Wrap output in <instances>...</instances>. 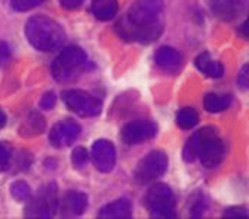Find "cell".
<instances>
[{"label": "cell", "instance_id": "6da1fadb", "mask_svg": "<svg viewBox=\"0 0 249 219\" xmlns=\"http://www.w3.org/2000/svg\"><path fill=\"white\" fill-rule=\"evenodd\" d=\"M163 0H135L128 12L116 23L122 40L149 44L160 38L164 28Z\"/></svg>", "mask_w": 249, "mask_h": 219}, {"label": "cell", "instance_id": "7a4b0ae2", "mask_svg": "<svg viewBox=\"0 0 249 219\" xmlns=\"http://www.w3.org/2000/svg\"><path fill=\"white\" fill-rule=\"evenodd\" d=\"M26 38L32 47L41 52H52L64 43L66 32L58 21L47 16H32L24 28Z\"/></svg>", "mask_w": 249, "mask_h": 219}, {"label": "cell", "instance_id": "3957f363", "mask_svg": "<svg viewBox=\"0 0 249 219\" xmlns=\"http://www.w3.org/2000/svg\"><path fill=\"white\" fill-rule=\"evenodd\" d=\"M87 64V54L79 46H67L52 63V76L58 82H70L81 75Z\"/></svg>", "mask_w": 249, "mask_h": 219}, {"label": "cell", "instance_id": "277c9868", "mask_svg": "<svg viewBox=\"0 0 249 219\" xmlns=\"http://www.w3.org/2000/svg\"><path fill=\"white\" fill-rule=\"evenodd\" d=\"M144 205L152 218L160 219H172L177 218V200L175 193L163 182H155V184L146 192Z\"/></svg>", "mask_w": 249, "mask_h": 219}, {"label": "cell", "instance_id": "5b68a950", "mask_svg": "<svg viewBox=\"0 0 249 219\" xmlns=\"http://www.w3.org/2000/svg\"><path fill=\"white\" fill-rule=\"evenodd\" d=\"M169 158L167 154L161 149H154L147 152L142 160L137 163L134 170V178L139 184H149L161 178L167 170Z\"/></svg>", "mask_w": 249, "mask_h": 219}, {"label": "cell", "instance_id": "8992f818", "mask_svg": "<svg viewBox=\"0 0 249 219\" xmlns=\"http://www.w3.org/2000/svg\"><path fill=\"white\" fill-rule=\"evenodd\" d=\"M227 146L219 137L217 129L213 127L202 128V140L197 152V158L201 160V164L207 169H213L223 162Z\"/></svg>", "mask_w": 249, "mask_h": 219}, {"label": "cell", "instance_id": "52a82bcc", "mask_svg": "<svg viewBox=\"0 0 249 219\" xmlns=\"http://www.w3.org/2000/svg\"><path fill=\"white\" fill-rule=\"evenodd\" d=\"M61 97L67 108L81 117H94L102 111V101L85 90L70 89L62 91Z\"/></svg>", "mask_w": 249, "mask_h": 219}, {"label": "cell", "instance_id": "ba28073f", "mask_svg": "<svg viewBox=\"0 0 249 219\" xmlns=\"http://www.w3.org/2000/svg\"><path fill=\"white\" fill-rule=\"evenodd\" d=\"M31 202L26 207V216L53 218L58 210V187L55 182L43 186L36 195L29 198Z\"/></svg>", "mask_w": 249, "mask_h": 219}, {"label": "cell", "instance_id": "9c48e42d", "mask_svg": "<svg viewBox=\"0 0 249 219\" xmlns=\"http://www.w3.org/2000/svg\"><path fill=\"white\" fill-rule=\"evenodd\" d=\"M158 132V125L152 120H135L126 124L122 131L120 137L122 142L129 146L144 143L147 140H152Z\"/></svg>", "mask_w": 249, "mask_h": 219}, {"label": "cell", "instance_id": "30bf717a", "mask_svg": "<svg viewBox=\"0 0 249 219\" xmlns=\"http://www.w3.org/2000/svg\"><path fill=\"white\" fill-rule=\"evenodd\" d=\"M81 136V125L78 122L66 119L55 124L49 132V142L53 148H67L71 146Z\"/></svg>", "mask_w": 249, "mask_h": 219}, {"label": "cell", "instance_id": "8fae6325", "mask_svg": "<svg viewBox=\"0 0 249 219\" xmlns=\"http://www.w3.org/2000/svg\"><path fill=\"white\" fill-rule=\"evenodd\" d=\"M90 158L94 167L102 174H108L116 166V148L114 143L107 139H99L91 145Z\"/></svg>", "mask_w": 249, "mask_h": 219}, {"label": "cell", "instance_id": "7c38bea8", "mask_svg": "<svg viewBox=\"0 0 249 219\" xmlns=\"http://www.w3.org/2000/svg\"><path fill=\"white\" fill-rule=\"evenodd\" d=\"M155 64L169 75H177L184 66V56L177 49L170 46H161L155 52Z\"/></svg>", "mask_w": 249, "mask_h": 219}, {"label": "cell", "instance_id": "4fadbf2b", "mask_svg": "<svg viewBox=\"0 0 249 219\" xmlns=\"http://www.w3.org/2000/svg\"><path fill=\"white\" fill-rule=\"evenodd\" d=\"M102 219H128L132 216V202L128 198H119L105 204L97 213Z\"/></svg>", "mask_w": 249, "mask_h": 219}, {"label": "cell", "instance_id": "5bb4252c", "mask_svg": "<svg viewBox=\"0 0 249 219\" xmlns=\"http://www.w3.org/2000/svg\"><path fill=\"white\" fill-rule=\"evenodd\" d=\"M195 66L196 69L204 73L208 78H222L223 73H225V69H223V64L217 59H213L210 55V52H202L199 54L195 58Z\"/></svg>", "mask_w": 249, "mask_h": 219}, {"label": "cell", "instance_id": "9a60e30c", "mask_svg": "<svg viewBox=\"0 0 249 219\" xmlns=\"http://www.w3.org/2000/svg\"><path fill=\"white\" fill-rule=\"evenodd\" d=\"M64 207L70 215L79 216L89 207V197L81 190H69L64 197Z\"/></svg>", "mask_w": 249, "mask_h": 219}, {"label": "cell", "instance_id": "2e32d148", "mask_svg": "<svg viewBox=\"0 0 249 219\" xmlns=\"http://www.w3.org/2000/svg\"><path fill=\"white\" fill-rule=\"evenodd\" d=\"M93 16L101 21H109L119 12L117 0H93L91 2Z\"/></svg>", "mask_w": 249, "mask_h": 219}, {"label": "cell", "instance_id": "e0dca14e", "mask_svg": "<svg viewBox=\"0 0 249 219\" xmlns=\"http://www.w3.org/2000/svg\"><path fill=\"white\" fill-rule=\"evenodd\" d=\"M210 8L216 16L231 20L239 14L240 0H210Z\"/></svg>", "mask_w": 249, "mask_h": 219}, {"label": "cell", "instance_id": "ac0fdd59", "mask_svg": "<svg viewBox=\"0 0 249 219\" xmlns=\"http://www.w3.org/2000/svg\"><path fill=\"white\" fill-rule=\"evenodd\" d=\"M46 129V120L38 111H31L26 122L20 128V136L23 137H31V136H40Z\"/></svg>", "mask_w": 249, "mask_h": 219}, {"label": "cell", "instance_id": "d6986e66", "mask_svg": "<svg viewBox=\"0 0 249 219\" xmlns=\"http://www.w3.org/2000/svg\"><path fill=\"white\" fill-rule=\"evenodd\" d=\"M231 105V96L223 93H207L204 96V108L208 113H220Z\"/></svg>", "mask_w": 249, "mask_h": 219}, {"label": "cell", "instance_id": "ffe728a7", "mask_svg": "<svg viewBox=\"0 0 249 219\" xmlns=\"http://www.w3.org/2000/svg\"><path fill=\"white\" fill-rule=\"evenodd\" d=\"M202 140V128L196 131L193 136L185 142V146L182 149V158L187 163H192L197 160V152H199V146H201Z\"/></svg>", "mask_w": 249, "mask_h": 219}, {"label": "cell", "instance_id": "44dd1931", "mask_svg": "<svg viewBox=\"0 0 249 219\" xmlns=\"http://www.w3.org/2000/svg\"><path fill=\"white\" fill-rule=\"evenodd\" d=\"M197 122H199V114L192 107L181 108L177 113V125L181 129H192L193 127L197 125Z\"/></svg>", "mask_w": 249, "mask_h": 219}, {"label": "cell", "instance_id": "7402d4cb", "mask_svg": "<svg viewBox=\"0 0 249 219\" xmlns=\"http://www.w3.org/2000/svg\"><path fill=\"white\" fill-rule=\"evenodd\" d=\"M208 209V200L205 193L202 192H195L190 197V215L195 218L202 216Z\"/></svg>", "mask_w": 249, "mask_h": 219}, {"label": "cell", "instance_id": "603a6c76", "mask_svg": "<svg viewBox=\"0 0 249 219\" xmlns=\"http://www.w3.org/2000/svg\"><path fill=\"white\" fill-rule=\"evenodd\" d=\"M9 192L12 195V198L18 202H26L32 197V190H31L29 184L26 181H21V180L12 182L11 187H9Z\"/></svg>", "mask_w": 249, "mask_h": 219}, {"label": "cell", "instance_id": "cb8c5ba5", "mask_svg": "<svg viewBox=\"0 0 249 219\" xmlns=\"http://www.w3.org/2000/svg\"><path fill=\"white\" fill-rule=\"evenodd\" d=\"M89 152H87V149L84 148V146H76V148L73 149L71 152V164L74 169H84L87 162H89Z\"/></svg>", "mask_w": 249, "mask_h": 219}, {"label": "cell", "instance_id": "d4e9b609", "mask_svg": "<svg viewBox=\"0 0 249 219\" xmlns=\"http://www.w3.org/2000/svg\"><path fill=\"white\" fill-rule=\"evenodd\" d=\"M12 148L8 143L0 142V172H5L11 167V162H12Z\"/></svg>", "mask_w": 249, "mask_h": 219}, {"label": "cell", "instance_id": "484cf974", "mask_svg": "<svg viewBox=\"0 0 249 219\" xmlns=\"http://www.w3.org/2000/svg\"><path fill=\"white\" fill-rule=\"evenodd\" d=\"M46 0H11V8L16 12H24V11H29V9L40 6Z\"/></svg>", "mask_w": 249, "mask_h": 219}, {"label": "cell", "instance_id": "4316f807", "mask_svg": "<svg viewBox=\"0 0 249 219\" xmlns=\"http://www.w3.org/2000/svg\"><path fill=\"white\" fill-rule=\"evenodd\" d=\"M55 105H56V94L53 91H46L40 99V107L49 111V110H52Z\"/></svg>", "mask_w": 249, "mask_h": 219}, {"label": "cell", "instance_id": "83f0119b", "mask_svg": "<svg viewBox=\"0 0 249 219\" xmlns=\"http://www.w3.org/2000/svg\"><path fill=\"white\" fill-rule=\"evenodd\" d=\"M237 85L242 90H248V85H249V66L245 64L240 72H239V76H237Z\"/></svg>", "mask_w": 249, "mask_h": 219}, {"label": "cell", "instance_id": "f1b7e54d", "mask_svg": "<svg viewBox=\"0 0 249 219\" xmlns=\"http://www.w3.org/2000/svg\"><path fill=\"white\" fill-rule=\"evenodd\" d=\"M11 58V47L6 41L0 40V67L6 64Z\"/></svg>", "mask_w": 249, "mask_h": 219}, {"label": "cell", "instance_id": "f546056e", "mask_svg": "<svg viewBox=\"0 0 249 219\" xmlns=\"http://www.w3.org/2000/svg\"><path fill=\"white\" fill-rule=\"evenodd\" d=\"M223 216L225 218H246L248 216V210L245 207H230L225 212H223Z\"/></svg>", "mask_w": 249, "mask_h": 219}, {"label": "cell", "instance_id": "4dcf8cb0", "mask_svg": "<svg viewBox=\"0 0 249 219\" xmlns=\"http://www.w3.org/2000/svg\"><path fill=\"white\" fill-rule=\"evenodd\" d=\"M84 0H59V5L66 9H76L82 5Z\"/></svg>", "mask_w": 249, "mask_h": 219}, {"label": "cell", "instance_id": "1f68e13d", "mask_svg": "<svg viewBox=\"0 0 249 219\" xmlns=\"http://www.w3.org/2000/svg\"><path fill=\"white\" fill-rule=\"evenodd\" d=\"M6 124V114L3 113V110L0 108V128H3Z\"/></svg>", "mask_w": 249, "mask_h": 219}]
</instances>
